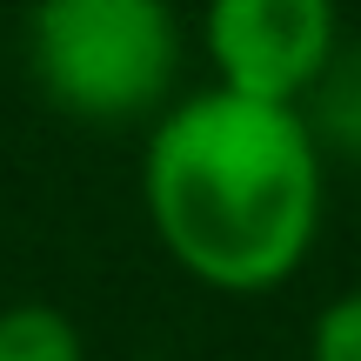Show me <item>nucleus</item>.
Wrapping results in <instances>:
<instances>
[{"mask_svg": "<svg viewBox=\"0 0 361 361\" xmlns=\"http://www.w3.org/2000/svg\"><path fill=\"white\" fill-rule=\"evenodd\" d=\"M147 207L174 261L201 281L234 295L288 281L322 214L308 121L228 87L194 94L147 141Z\"/></svg>", "mask_w": 361, "mask_h": 361, "instance_id": "obj_1", "label": "nucleus"}, {"mask_svg": "<svg viewBox=\"0 0 361 361\" xmlns=\"http://www.w3.org/2000/svg\"><path fill=\"white\" fill-rule=\"evenodd\" d=\"M180 34L168 0H40L34 74L80 121H134L168 94Z\"/></svg>", "mask_w": 361, "mask_h": 361, "instance_id": "obj_2", "label": "nucleus"}, {"mask_svg": "<svg viewBox=\"0 0 361 361\" xmlns=\"http://www.w3.org/2000/svg\"><path fill=\"white\" fill-rule=\"evenodd\" d=\"M207 54L228 94L288 107L335 61V0H214Z\"/></svg>", "mask_w": 361, "mask_h": 361, "instance_id": "obj_3", "label": "nucleus"}, {"mask_svg": "<svg viewBox=\"0 0 361 361\" xmlns=\"http://www.w3.org/2000/svg\"><path fill=\"white\" fill-rule=\"evenodd\" d=\"M308 134H322L328 147L361 161V40L341 47L314 80V107H308Z\"/></svg>", "mask_w": 361, "mask_h": 361, "instance_id": "obj_4", "label": "nucleus"}, {"mask_svg": "<svg viewBox=\"0 0 361 361\" xmlns=\"http://www.w3.org/2000/svg\"><path fill=\"white\" fill-rule=\"evenodd\" d=\"M0 361H80V335L54 308H7L0 314Z\"/></svg>", "mask_w": 361, "mask_h": 361, "instance_id": "obj_5", "label": "nucleus"}, {"mask_svg": "<svg viewBox=\"0 0 361 361\" xmlns=\"http://www.w3.org/2000/svg\"><path fill=\"white\" fill-rule=\"evenodd\" d=\"M314 361H361V295H341L314 322Z\"/></svg>", "mask_w": 361, "mask_h": 361, "instance_id": "obj_6", "label": "nucleus"}]
</instances>
